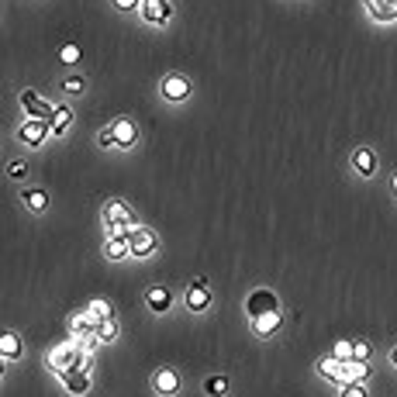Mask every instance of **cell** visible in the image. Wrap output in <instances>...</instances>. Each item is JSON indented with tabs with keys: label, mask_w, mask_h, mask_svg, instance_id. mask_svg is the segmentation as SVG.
Returning <instances> with one entry per match:
<instances>
[{
	"label": "cell",
	"mask_w": 397,
	"mask_h": 397,
	"mask_svg": "<svg viewBox=\"0 0 397 397\" xmlns=\"http://www.w3.org/2000/svg\"><path fill=\"white\" fill-rule=\"evenodd\" d=\"M48 366H52V373H66V370H83V349H79L77 339H70V342H59L52 353H48Z\"/></svg>",
	"instance_id": "obj_1"
},
{
	"label": "cell",
	"mask_w": 397,
	"mask_h": 397,
	"mask_svg": "<svg viewBox=\"0 0 397 397\" xmlns=\"http://www.w3.org/2000/svg\"><path fill=\"white\" fill-rule=\"evenodd\" d=\"M100 218H104V225H108L111 232L135 228V211H131L128 204H121V200H108V204H104V211H100Z\"/></svg>",
	"instance_id": "obj_2"
},
{
	"label": "cell",
	"mask_w": 397,
	"mask_h": 397,
	"mask_svg": "<svg viewBox=\"0 0 397 397\" xmlns=\"http://www.w3.org/2000/svg\"><path fill=\"white\" fill-rule=\"evenodd\" d=\"M48 135H52V121H45V118H25L18 124V138L25 145H41Z\"/></svg>",
	"instance_id": "obj_3"
},
{
	"label": "cell",
	"mask_w": 397,
	"mask_h": 397,
	"mask_svg": "<svg viewBox=\"0 0 397 397\" xmlns=\"http://www.w3.org/2000/svg\"><path fill=\"white\" fill-rule=\"evenodd\" d=\"M18 104L28 111V118H45V121H52V115H56V108L41 97L39 90H21L18 93Z\"/></svg>",
	"instance_id": "obj_4"
},
{
	"label": "cell",
	"mask_w": 397,
	"mask_h": 397,
	"mask_svg": "<svg viewBox=\"0 0 397 397\" xmlns=\"http://www.w3.org/2000/svg\"><path fill=\"white\" fill-rule=\"evenodd\" d=\"M149 384H152V391H156L159 397H173V394H180V384H183V380H180V373H176L173 366H159Z\"/></svg>",
	"instance_id": "obj_5"
},
{
	"label": "cell",
	"mask_w": 397,
	"mask_h": 397,
	"mask_svg": "<svg viewBox=\"0 0 397 397\" xmlns=\"http://www.w3.org/2000/svg\"><path fill=\"white\" fill-rule=\"evenodd\" d=\"M190 93H194V86H190V79H187V77L169 73V77L162 79V97H166L169 104H183Z\"/></svg>",
	"instance_id": "obj_6"
},
{
	"label": "cell",
	"mask_w": 397,
	"mask_h": 397,
	"mask_svg": "<svg viewBox=\"0 0 397 397\" xmlns=\"http://www.w3.org/2000/svg\"><path fill=\"white\" fill-rule=\"evenodd\" d=\"M245 311H249V318H259V315H266V311H280V304H277V294L273 290H252L249 294V301H245Z\"/></svg>",
	"instance_id": "obj_7"
},
{
	"label": "cell",
	"mask_w": 397,
	"mask_h": 397,
	"mask_svg": "<svg viewBox=\"0 0 397 397\" xmlns=\"http://www.w3.org/2000/svg\"><path fill=\"white\" fill-rule=\"evenodd\" d=\"M138 14H142L145 25H166L173 18V4L169 0H142Z\"/></svg>",
	"instance_id": "obj_8"
},
{
	"label": "cell",
	"mask_w": 397,
	"mask_h": 397,
	"mask_svg": "<svg viewBox=\"0 0 397 397\" xmlns=\"http://www.w3.org/2000/svg\"><path fill=\"white\" fill-rule=\"evenodd\" d=\"M183 304H187V311H207L211 308V287H207V280H194L187 287Z\"/></svg>",
	"instance_id": "obj_9"
},
{
	"label": "cell",
	"mask_w": 397,
	"mask_h": 397,
	"mask_svg": "<svg viewBox=\"0 0 397 397\" xmlns=\"http://www.w3.org/2000/svg\"><path fill=\"white\" fill-rule=\"evenodd\" d=\"M111 128H115V149H131L138 142V124L131 118H115Z\"/></svg>",
	"instance_id": "obj_10"
},
{
	"label": "cell",
	"mask_w": 397,
	"mask_h": 397,
	"mask_svg": "<svg viewBox=\"0 0 397 397\" xmlns=\"http://www.w3.org/2000/svg\"><path fill=\"white\" fill-rule=\"evenodd\" d=\"M145 304H149V311H156V315H166V311L173 308V290H169L166 283H156V287H149V290H145Z\"/></svg>",
	"instance_id": "obj_11"
},
{
	"label": "cell",
	"mask_w": 397,
	"mask_h": 397,
	"mask_svg": "<svg viewBox=\"0 0 397 397\" xmlns=\"http://www.w3.org/2000/svg\"><path fill=\"white\" fill-rule=\"evenodd\" d=\"M59 380H63V387L70 391V394H77V397H83L86 391H90V370H66V373H56Z\"/></svg>",
	"instance_id": "obj_12"
},
{
	"label": "cell",
	"mask_w": 397,
	"mask_h": 397,
	"mask_svg": "<svg viewBox=\"0 0 397 397\" xmlns=\"http://www.w3.org/2000/svg\"><path fill=\"white\" fill-rule=\"evenodd\" d=\"M156 235H152V232H149V228H138V225H135V228H131V256H135V259H142V256H152V252H156Z\"/></svg>",
	"instance_id": "obj_13"
},
{
	"label": "cell",
	"mask_w": 397,
	"mask_h": 397,
	"mask_svg": "<svg viewBox=\"0 0 397 397\" xmlns=\"http://www.w3.org/2000/svg\"><path fill=\"white\" fill-rule=\"evenodd\" d=\"M349 162H353V169H356L359 176H377V152H373L370 145H359V149H353Z\"/></svg>",
	"instance_id": "obj_14"
},
{
	"label": "cell",
	"mask_w": 397,
	"mask_h": 397,
	"mask_svg": "<svg viewBox=\"0 0 397 397\" xmlns=\"http://www.w3.org/2000/svg\"><path fill=\"white\" fill-rule=\"evenodd\" d=\"M97 325H100V321L90 315L86 308H83V311H73V315H70V335H73V339L93 335V332H97Z\"/></svg>",
	"instance_id": "obj_15"
},
{
	"label": "cell",
	"mask_w": 397,
	"mask_h": 397,
	"mask_svg": "<svg viewBox=\"0 0 397 397\" xmlns=\"http://www.w3.org/2000/svg\"><path fill=\"white\" fill-rule=\"evenodd\" d=\"M342 366H346V363H342V359H335V356H321L315 363L318 377H321V380H328V384H339V387H342Z\"/></svg>",
	"instance_id": "obj_16"
},
{
	"label": "cell",
	"mask_w": 397,
	"mask_h": 397,
	"mask_svg": "<svg viewBox=\"0 0 397 397\" xmlns=\"http://www.w3.org/2000/svg\"><path fill=\"white\" fill-rule=\"evenodd\" d=\"M280 325H283V315H280V311H266V315L252 318V332H256L259 339H270V335H277Z\"/></svg>",
	"instance_id": "obj_17"
},
{
	"label": "cell",
	"mask_w": 397,
	"mask_h": 397,
	"mask_svg": "<svg viewBox=\"0 0 397 397\" xmlns=\"http://www.w3.org/2000/svg\"><path fill=\"white\" fill-rule=\"evenodd\" d=\"M366 11L373 21L387 25V21H397V0H366Z\"/></svg>",
	"instance_id": "obj_18"
},
{
	"label": "cell",
	"mask_w": 397,
	"mask_h": 397,
	"mask_svg": "<svg viewBox=\"0 0 397 397\" xmlns=\"http://www.w3.org/2000/svg\"><path fill=\"white\" fill-rule=\"evenodd\" d=\"M0 356H4V363L21 359L25 356V342H21L14 332H4V335H0Z\"/></svg>",
	"instance_id": "obj_19"
},
{
	"label": "cell",
	"mask_w": 397,
	"mask_h": 397,
	"mask_svg": "<svg viewBox=\"0 0 397 397\" xmlns=\"http://www.w3.org/2000/svg\"><path fill=\"white\" fill-rule=\"evenodd\" d=\"M366 377H370V366L363 359H349L342 366V384H366Z\"/></svg>",
	"instance_id": "obj_20"
},
{
	"label": "cell",
	"mask_w": 397,
	"mask_h": 397,
	"mask_svg": "<svg viewBox=\"0 0 397 397\" xmlns=\"http://www.w3.org/2000/svg\"><path fill=\"white\" fill-rule=\"evenodd\" d=\"M204 394L207 397H225L228 394V377H221V373L207 377V380H204Z\"/></svg>",
	"instance_id": "obj_21"
},
{
	"label": "cell",
	"mask_w": 397,
	"mask_h": 397,
	"mask_svg": "<svg viewBox=\"0 0 397 397\" xmlns=\"http://www.w3.org/2000/svg\"><path fill=\"white\" fill-rule=\"evenodd\" d=\"M70 124H73V111L70 108H56V115H52V135H66Z\"/></svg>",
	"instance_id": "obj_22"
},
{
	"label": "cell",
	"mask_w": 397,
	"mask_h": 397,
	"mask_svg": "<svg viewBox=\"0 0 397 397\" xmlns=\"http://www.w3.org/2000/svg\"><path fill=\"white\" fill-rule=\"evenodd\" d=\"M21 200H25L35 214H45V211H48V194H45V190H25Z\"/></svg>",
	"instance_id": "obj_23"
},
{
	"label": "cell",
	"mask_w": 397,
	"mask_h": 397,
	"mask_svg": "<svg viewBox=\"0 0 397 397\" xmlns=\"http://www.w3.org/2000/svg\"><path fill=\"white\" fill-rule=\"evenodd\" d=\"M86 311L97 318V321H108V318H115V311H111V304L104 301V297H97V301H90L86 304Z\"/></svg>",
	"instance_id": "obj_24"
},
{
	"label": "cell",
	"mask_w": 397,
	"mask_h": 397,
	"mask_svg": "<svg viewBox=\"0 0 397 397\" xmlns=\"http://www.w3.org/2000/svg\"><path fill=\"white\" fill-rule=\"evenodd\" d=\"M97 339H100V342H115V339H118V321H115V318L100 321V325H97Z\"/></svg>",
	"instance_id": "obj_25"
},
{
	"label": "cell",
	"mask_w": 397,
	"mask_h": 397,
	"mask_svg": "<svg viewBox=\"0 0 397 397\" xmlns=\"http://www.w3.org/2000/svg\"><path fill=\"white\" fill-rule=\"evenodd\" d=\"M332 356L342 359V363H349V359H353V339H339V342L332 346Z\"/></svg>",
	"instance_id": "obj_26"
},
{
	"label": "cell",
	"mask_w": 397,
	"mask_h": 397,
	"mask_svg": "<svg viewBox=\"0 0 397 397\" xmlns=\"http://www.w3.org/2000/svg\"><path fill=\"white\" fill-rule=\"evenodd\" d=\"M83 86H86V79H83V77H66V79H63V93H70V97L83 93Z\"/></svg>",
	"instance_id": "obj_27"
},
{
	"label": "cell",
	"mask_w": 397,
	"mask_h": 397,
	"mask_svg": "<svg viewBox=\"0 0 397 397\" xmlns=\"http://www.w3.org/2000/svg\"><path fill=\"white\" fill-rule=\"evenodd\" d=\"M7 176H11V180H25V176H28V162H25V159H14V162L7 166Z\"/></svg>",
	"instance_id": "obj_28"
},
{
	"label": "cell",
	"mask_w": 397,
	"mask_h": 397,
	"mask_svg": "<svg viewBox=\"0 0 397 397\" xmlns=\"http://www.w3.org/2000/svg\"><path fill=\"white\" fill-rule=\"evenodd\" d=\"M370 353H373V346L366 342V339H353V359H370Z\"/></svg>",
	"instance_id": "obj_29"
},
{
	"label": "cell",
	"mask_w": 397,
	"mask_h": 397,
	"mask_svg": "<svg viewBox=\"0 0 397 397\" xmlns=\"http://www.w3.org/2000/svg\"><path fill=\"white\" fill-rule=\"evenodd\" d=\"M97 145H100V149H115V128H111V124L97 131Z\"/></svg>",
	"instance_id": "obj_30"
},
{
	"label": "cell",
	"mask_w": 397,
	"mask_h": 397,
	"mask_svg": "<svg viewBox=\"0 0 397 397\" xmlns=\"http://www.w3.org/2000/svg\"><path fill=\"white\" fill-rule=\"evenodd\" d=\"M339 397H370V391H366V384H342Z\"/></svg>",
	"instance_id": "obj_31"
},
{
	"label": "cell",
	"mask_w": 397,
	"mask_h": 397,
	"mask_svg": "<svg viewBox=\"0 0 397 397\" xmlns=\"http://www.w3.org/2000/svg\"><path fill=\"white\" fill-rule=\"evenodd\" d=\"M59 59H63V63H70V66L79 63V45H63V48H59Z\"/></svg>",
	"instance_id": "obj_32"
},
{
	"label": "cell",
	"mask_w": 397,
	"mask_h": 397,
	"mask_svg": "<svg viewBox=\"0 0 397 397\" xmlns=\"http://www.w3.org/2000/svg\"><path fill=\"white\" fill-rule=\"evenodd\" d=\"M111 4H115L118 11H138V7H142V0H111Z\"/></svg>",
	"instance_id": "obj_33"
},
{
	"label": "cell",
	"mask_w": 397,
	"mask_h": 397,
	"mask_svg": "<svg viewBox=\"0 0 397 397\" xmlns=\"http://www.w3.org/2000/svg\"><path fill=\"white\" fill-rule=\"evenodd\" d=\"M391 363H394V366H397V349H391Z\"/></svg>",
	"instance_id": "obj_34"
},
{
	"label": "cell",
	"mask_w": 397,
	"mask_h": 397,
	"mask_svg": "<svg viewBox=\"0 0 397 397\" xmlns=\"http://www.w3.org/2000/svg\"><path fill=\"white\" fill-rule=\"evenodd\" d=\"M391 187H394V194H397V173H394V180H391Z\"/></svg>",
	"instance_id": "obj_35"
}]
</instances>
